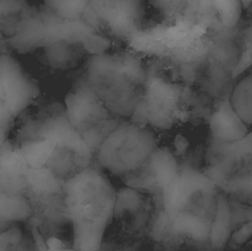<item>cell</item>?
Returning a JSON list of instances; mask_svg holds the SVG:
<instances>
[{"label":"cell","instance_id":"cell-1","mask_svg":"<svg viewBox=\"0 0 252 251\" xmlns=\"http://www.w3.org/2000/svg\"><path fill=\"white\" fill-rule=\"evenodd\" d=\"M63 205L71 225L72 248L97 251L113 217L116 195L108 179L91 165L63 183Z\"/></svg>","mask_w":252,"mask_h":251},{"label":"cell","instance_id":"cell-2","mask_svg":"<svg viewBox=\"0 0 252 251\" xmlns=\"http://www.w3.org/2000/svg\"><path fill=\"white\" fill-rule=\"evenodd\" d=\"M148 74L141 59L126 52L91 55L85 77L110 112L131 117L145 89Z\"/></svg>","mask_w":252,"mask_h":251},{"label":"cell","instance_id":"cell-3","mask_svg":"<svg viewBox=\"0 0 252 251\" xmlns=\"http://www.w3.org/2000/svg\"><path fill=\"white\" fill-rule=\"evenodd\" d=\"M157 146L152 128L122 121L95 153L98 165L111 173L126 176L139 167Z\"/></svg>","mask_w":252,"mask_h":251},{"label":"cell","instance_id":"cell-4","mask_svg":"<svg viewBox=\"0 0 252 251\" xmlns=\"http://www.w3.org/2000/svg\"><path fill=\"white\" fill-rule=\"evenodd\" d=\"M181 93L177 84L148 76L144 94L131 117L132 121L148 127L167 128L180 112Z\"/></svg>","mask_w":252,"mask_h":251},{"label":"cell","instance_id":"cell-5","mask_svg":"<svg viewBox=\"0 0 252 251\" xmlns=\"http://www.w3.org/2000/svg\"><path fill=\"white\" fill-rule=\"evenodd\" d=\"M212 171L220 191L252 206V148L226 150L216 159Z\"/></svg>","mask_w":252,"mask_h":251},{"label":"cell","instance_id":"cell-6","mask_svg":"<svg viewBox=\"0 0 252 251\" xmlns=\"http://www.w3.org/2000/svg\"><path fill=\"white\" fill-rule=\"evenodd\" d=\"M0 123L5 127L30 105L38 90L16 62L4 53L0 57Z\"/></svg>","mask_w":252,"mask_h":251},{"label":"cell","instance_id":"cell-7","mask_svg":"<svg viewBox=\"0 0 252 251\" xmlns=\"http://www.w3.org/2000/svg\"><path fill=\"white\" fill-rule=\"evenodd\" d=\"M63 183L45 166L30 169L25 195L33 209L32 216L52 223L67 221L63 205Z\"/></svg>","mask_w":252,"mask_h":251},{"label":"cell","instance_id":"cell-8","mask_svg":"<svg viewBox=\"0 0 252 251\" xmlns=\"http://www.w3.org/2000/svg\"><path fill=\"white\" fill-rule=\"evenodd\" d=\"M38 7L45 25L44 35L39 49L55 42L67 41L84 44L89 54L94 55L106 52L110 47L111 42L97 34L82 19H63L43 4Z\"/></svg>","mask_w":252,"mask_h":251},{"label":"cell","instance_id":"cell-9","mask_svg":"<svg viewBox=\"0 0 252 251\" xmlns=\"http://www.w3.org/2000/svg\"><path fill=\"white\" fill-rule=\"evenodd\" d=\"M65 106L70 123L80 134L113 117L85 77L77 81L67 93Z\"/></svg>","mask_w":252,"mask_h":251},{"label":"cell","instance_id":"cell-10","mask_svg":"<svg viewBox=\"0 0 252 251\" xmlns=\"http://www.w3.org/2000/svg\"><path fill=\"white\" fill-rule=\"evenodd\" d=\"M175 159L167 148L157 146L139 167L126 176L128 185L160 193L179 170Z\"/></svg>","mask_w":252,"mask_h":251},{"label":"cell","instance_id":"cell-11","mask_svg":"<svg viewBox=\"0 0 252 251\" xmlns=\"http://www.w3.org/2000/svg\"><path fill=\"white\" fill-rule=\"evenodd\" d=\"M93 154L84 142L56 146L45 166L64 182L91 166Z\"/></svg>","mask_w":252,"mask_h":251},{"label":"cell","instance_id":"cell-12","mask_svg":"<svg viewBox=\"0 0 252 251\" xmlns=\"http://www.w3.org/2000/svg\"><path fill=\"white\" fill-rule=\"evenodd\" d=\"M30 167L18 146L4 141L0 146V192L25 195Z\"/></svg>","mask_w":252,"mask_h":251},{"label":"cell","instance_id":"cell-13","mask_svg":"<svg viewBox=\"0 0 252 251\" xmlns=\"http://www.w3.org/2000/svg\"><path fill=\"white\" fill-rule=\"evenodd\" d=\"M210 126L214 137L222 143H230L244 138L247 134L244 123L237 115L227 100L213 114Z\"/></svg>","mask_w":252,"mask_h":251},{"label":"cell","instance_id":"cell-14","mask_svg":"<svg viewBox=\"0 0 252 251\" xmlns=\"http://www.w3.org/2000/svg\"><path fill=\"white\" fill-rule=\"evenodd\" d=\"M33 209L25 195L0 192V232L31 218Z\"/></svg>","mask_w":252,"mask_h":251},{"label":"cell","instance_id":"cell-15","mask_svg":"<svg viewBox=\"0 0 252 251\" xmlns=\"http://www.w3.org/2000/svg\"><path fill=\"white\" fill-rule=\"evenodd\" d=\"M231 234L228 198L222 192H219L216 213L211 227L210 244L214 248H223Z\"/></svg>","mask_w":252,"mask_h":251},{"label":"cell","instance_id":"cell-16","mask_svg":"<svg viewBox=\"0 0 252 251\" xmlns=\"http://www.w3.org/2000/svg\"><path fill=\"white\" fill-rule=\"evenodd\" d=\"M40 49L46 59L55 66H64L73 63L85 54H89L86 46L80 42L59 41Z\"/></svg>","mask_w":252,"mask_h":251},{"label":"cell","instance_id":"cell-17","mask_svg":"<svg viewBox=\"0 0 252 251\" xmlns=\"http://www.w3.org/2000/svg\"><path fill=\"white\" fill-rule=\"evenodd\" d=\"M55 147L53 141L39 137H32L18 146L29 166L33 168L45 166Z\"/></svg>","mask_w":252,"mask_h":251},{"label":"cell","instance_id":"cell-18","mask_svg":"<svg viewBox=\"0 0 252 251\" xmlns=\"http://www.w3.org/2000/svg\"><path fill=\"white\" fill-rule=\"evenodd\" d=\"M91 0H44L43 4L57 16L68 20H79Z\"/></svg>","mask_w":252,"mask_h":251},{"label":"cell","instance_id":"cell-19","mask_svg":"<svg viewBox=\"0 0 252 251\" xmlns=\"http://www.w3.org/2000/svg\"><path fill=\"white\" fill-rule=\"evenodd\" d=\"M214 0L223 24L227 27H232L237 24L243 8L240 0Z\"/></svg>","mask_w":252,"mask_h":251},{"label":"cell","instance_id":"cell-20","mask_svg":"<svg viewBox=\"0 0 252 251\" xmlns=\"http://www.w3.org/2000/svg\"><path fill=\"white\" fill-rule=\"evenodd\" d=\"M23 235L21 230L15 226L1 231L0 251L15 250L21 243Z\"/></svg>","mask_w":252,"mask_h":251},{"label":"cell","instance_id":"cell-21","mask_svg":"<svg viewBox=\"0 0 252 251\" xmlns=\"http://www.w3.org/2000/svg\"><path fill=\"white\" fill-rule=\"evenodd\" d=\"M252 63V42L246 40L245 47L240 61L233 72V76L241 73Z\"/></svg>","mask_w":252,"mask_h":251},{"label":"cell","instance_id":"cell-22","mask_svg":"<svg viewBox=\"0 0 252 251\" xmlns=\"http://www.w3.org/2000/svg\"><path fill=\"white\" fill-rule=\"evenodd\" d=\"M46 243L49 250L60 251L64 250L66 248L65 244L59 238L56 237H50L46 241Z\"/></svg>","mask_w":252,"mask_h":251},{"label":"cell","instance_id":"cell-23","mask_svg":"<svg viewBox=\"0 0 252 251\" xmlns=\"http://www.w3.org/2000/svg\"><path fill=\"white\" fill-rule=\"evenodd\" d=\"M32 233L34 238L35 244L39 250L46 251L48 250V247L42 236L39 233V231L35 225L32 227Z\"/></svg>","mask_w":252,"mask_h":251},{"label":"cell","instance_id":"cell-24","mask_svg":"<svg viewBox=\"0 0 252 251\" xmlns=\"http://www.w3.org/2000/svg\"><path fill=\"white\" fill-rule=\"evenodd\" d=\"M244 34L246 40L252 42V26L246 29Z\"/></svg>","mask_w":252,"mask_h":251},{"label":"cell","instance_id":"cell-25","mask_svg":"<svg viewBox=\"0 0 252 251\" xmlns=\"http://www.w3.org/2000/svg\"><path fill=\"white\" fill-rule=\"evenodd\" d=\"M243 8H249L252 4V0H240Z\"/></svg>","mask_w":252,"mask_h":251}]
</instances>
